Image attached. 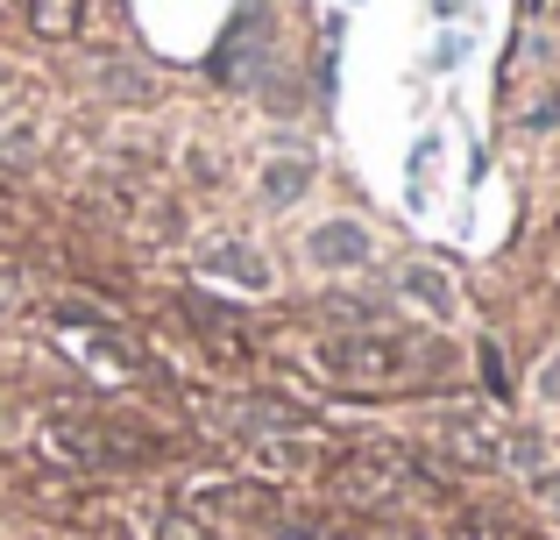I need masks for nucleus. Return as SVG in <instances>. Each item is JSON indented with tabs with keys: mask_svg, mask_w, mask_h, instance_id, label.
Wrapping results in <instances>:
<instances>
[{
	"mask_svg": "<svg viewBox=\"0 0 560 540\" xmlns=\"http://www.w3.org/2000/svg\"><path fill=\"white\" fill-rule=\"evenodd\" d=\"M0 93H8V85H0Z\"/></svg>",
	"mask_w": 560,
	"mask_h": 540,
	"instance_id": "1a4fd4ad",
	"label": "nucleus"
},
{
	"mask_svg": "<svg viewBox=\"0 0 560 540\" xmlns=\"http://www.w3.org/2000/svg\"><path fill=\"white\" fill-rule=\"evenodd\" d=\"M305 256H313V264H327V271H355L362 256H370V235H362L355 221H327V228H313Z\"/></svg>",
	"mask_w": 560,
	"mask_h": 540,
	"instance_id": "f03ea898",
	"label": "nucleus"
},
{
	"mask_svg": "<svg viewBox=\"0 0 560 540\" xmlns=\"http://www.w3.org/2000/svg\"><path fill=\"white\" fill-rule=\"evenodd\" d=\"M397 291H405L411 306H425V313H454V285H447V271H433V264H405Z\"/></svg>",
	"mask_w": 560,
	"mask_h": 540,
	"instance_id": "7ed1b4c3",
	"label": "nucleus"
},
{
	"mask_svg": "<svg viewBox=\"0 0 560 540\" xmlns=\"http://www.w3.org/2000/svg\"><path fill=\"white\" fill-rule=\"evenodd\" d=\"M539 391H547V399H560V356L539 363Z\"/></svg>",
	"mask_w": 560,
	"mask_h": 540,
	"instance_id": "6e6552de",
	"label": "nucleus"
},
{
	"mask_svg": "<svg viewBox=\"0 0 560 540\" xmlns=\"http://www.w3.org/2000/svg\"><path fill=\"white\" fill-rule=\"evenodd\" d=\"M305 185H313V157H277V164L262 171V199H270V207H284V199H299Z\"/></svg>",
	"mask_w": 560,
	"mask_h": 540,
	"instance_id": "39448f33",
	"label": "nucleus"
},
{
	"mask_svg": "<svg viewBox=\"0 0 560 540\" xmlns=\"http://www.w3.org/2000/svg\"><path fill=\"white\" fill-rule=\"evenodd\" d=\"M206 271H228L234 285H270V264H262L256 250H242V242H220V250L206 256Z\"/></svg>",
	"mask_w": 560,
	"mask_h": 540,
	"instance_id": "423d86ee",
	"label": "nucleus"
},
{
	"mask_svg": "<svg viewBox=\"0 0 560 540\" xmlns=\"http://www.w3.org/2000/svg\"><path fill=\"white\" fill-rule=\"evenodd\" d=\"M79 14H85V0H28V28H36V36H50V43H71V36H79Z\"/></svg>",
	"mask_w": 560,
	"mask_h": 540,
	"instance_id": "20e7f679",
	"label": "nucleus"
},
{
	"mask_svg": "<svg viewBox=\"0 0 560 540\" xmlns=\"http://www.w3.org/2000/svg\"><path fill=\"white\" fill-rule=\"evenodd\" d=\"M14 306H22V277L0 271V313H14Z\"/></svg>",
	"mask_w": 560,
	"mask_h": 540,
	"instance_id": "0eeeda50",
	"label": "nucleus"
},
{
	"mask_svg": "<svg viewBox=\"0 0 560 540\" xmlns=\"http://www.w3.org/2000/svg\"><path fill=\"white\" fill-rule=\"evenodd\" d=\"M319 370L334 384L383 399V391H425L454 370V348L440 334H411V328H376V334H341L319 348Z\"/></svg>",
	"mask_w": 560,
	"mask_h": 540,
	"instance_id": "f257e3e1",
	"label": "nucleus"
}]
</instances>
